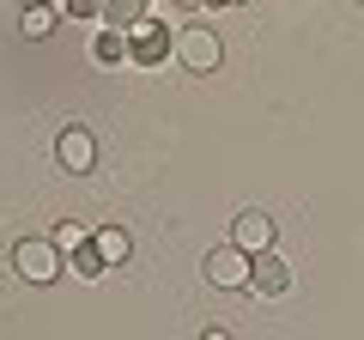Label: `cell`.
I'll return each instance as SVG.
<instances>
[{"mask_svg":"<svg viewBox=\"0 0 364 340\" xmlns=\"http://www.w3.org/2000/svg\"><path fill=\"white\" fill-rule=\"evenodd\" d=\"M61 255L67 249L55 243V237H18L13 243V267H18V280H31V286H55V280H61Z\"/></svg>","mask_w":364,"mask_h":340,"instance_id":"obj_1","label":"cell"},{"mask_svg":"<svg viewBox=\"0 0 364 340\" xmlns=\"http://www.w3.org/2000/svg\"><path fill=\"white\" fill-rule=\"evenodd\" d=\"M249 249H237V243H219V249H207V286H219V292H249Z\"/></svg>","mask_w":364,"mask_h":340,"instance_id":"obj_2","label":"cell"},{"mask_svg":"<svg viewBox=\"0 0 364 340\" xmlns=\"http://www.w3.org/2000/svg\"><path fill=\"white\" fill-rule=\"evenodd\" d=\"M55 164L67 170V176H91V170H97V134L91 128H61L55 134Z\"/></svg>","mask_w":364,"mask_h":340,"instance_id":"obj_3","label":"cell"},{"mask_svg":"<svg viewBox=\"0 0 364 340\" xmlns=\"http://www.w3.org/2000/svg\"><path fill=\"white\" fill-rule=\"evenodd\" d=\"M176 61L188 67V73H213V67L225 61V43H219V31H207V25H188L176 37Z\"/></svg>","mask_w":364,"mask_h":340,"instance_id":"obj_4","label":"cell"},{"mask_svg":"<svg viewBox=\"0 0 364 340\" xmlns=\"http://www.w3.org/2000/svg\"><path fill=\"white\" fill-rule=\"evenodd\" d=\"M291 286H298V274H291V262H286V255L261 249L255 262H249V292H255V298H286Z\"/></svg>","mask_w":364,"mask_h":340,"instance_id":"obj_5","label":"cell"},{"mask_svg":"<svg viewBox=\"0 0 364 340\" xmlns=\"http://www.w3.org/2000/svg\"><path fill=\"white\" fill-rule=\"evenodd\" d=\"M170 55H176V37H170L164 25H152V18H146V25L128 31V61H134V67H164Z\"/></svg>","mask_w":364,"mask_h":340,"instance_id":"obj_6","label":"cell"},{"mask_svg":"<svg viewBox=\"0 0 364 340\" xmlns=\"http://www.w3.org/2000/svg\"><path fill=\"white\" fill-rule=\"evenodd\" d=\"M231 243L237 249H249V255H261V249H273V219L261 207H243L231 219Z\"/></svg>","mask_w":364,"mask_h":340,"instance_id":"obj_7","label":"cell"},{"mask_svg":"<svg viewBox=\"0 0 364 340\" xmlns=\"http://www.w3.org/2000/svg\"><path fill=\"white\" fill-rule=\"evenodd\" d=\"M91 61H97V67H122V61H128V31L104 25L97 37H91Z\"/></svg>","mask_w":364,"mask_h":340,"instance_id":"obj_8","label":"cell"},{"mask_svg":"<svg viewBox=\"0 0 364 340\" xmlns=\"http://www.w3.org/2000/svg\"><path fill=\"white\" fill-rule=\"evenodd\" d=\"M91 243H97V255H104L109 267H122L134 255V237L122 231V225H97V231H91Z\"/></svg>","mask_w":364,"mask_h":340,"instance_id":"obj_9","label":"cell"},{"mask_svg":"<svg viewBox=\"0 0 364 340\" xmlns=\"http://www.w3.org/2000/svg\"><path fill=\"white\" fill-rule=\"evenodd\" d=\"M55 25H61V6H25V13H18V31H25L31 43H43V37H55Z\"/></svg>","mask_w":364,"mask_h":340,"instance_id":"obj_10","label":"cell"},{"mask_svg":"<svg viewBox=\"0 0 364 340\" xmlns=\"http://www.w3.org/2000/svg\"><path fill=\"white\" fill-rule=\"evenodd\" d=\"M146 13H152V0H104V25H122V31L146 25Z\"/></svg>","mask_w":364,"mask_h":340,"instance_id":"obj_11","label":"cell"},{"mask_svg":"<svg viewBox=\"0 0 364 340\" xmlns=\"http://www.w3.org/2000/svg\"><path fill=\"white\" fill-rule=\"evenodd\" d=\"M67 267H73V274L79 280H97V274H104V255H97V243H85V249H73V255H67Z\"/></svg>","mask_w":364,"mask_h":340,"instance_id":"obj_12","label":"cell"},{"mask_svg":"<svg viewBox=\"0 0 364 340\" xmlns=\"http://www.w3.org/2000/svg\"><path fill=\"white\" fill-rule=\"evenodd\" d=\"M55 243L73 255V249H85V243H91V225H55Z\"/></svg>","mask_w":364,"mask_h":340,"instance_id":"obj_13","label":"cell"},{"mask_svg":"<svg viewBox=\"0 0 364 340\" xmlns=\"http://www.w3.org/2000/svg\"><path fill=\"white\" fill-rule=\"evenodd\" d=\"M61 18H104V0H55Z\"/></svg>","mask_w":364,"mask_h":340,"instance_id":"obj_14","label":"cell"},{"mask_svg":"<svg viewBox=\"0 0 364 340\" xmlns=\"http://www.w3.org/2000/svg\"><path fill=\"white\" fill-rule=\"evenodd\" d=\"M207 6H243V0H207Z\"/></svg>","mask_w":364,"mask_h":340,"instance_id":"obj_15","label":"cell"},{"mask_svg":"<svg viewBox=\"0 0 364 340\" xmlns=\"http://www.w3.org/2000/svg\"><path fill=\"white\" fill-rule=\"evenodd\" d=\"M18 6H49V0H18Z\"/></svg>","mask_w":364,"mask_h":340,"instance_id":"obj_16","label":"cell"},{"mask_svg":"<svg viewBox=\"0 0 364 340\" xmlns=\"http://www.w3.org/2000/svg\"><path fill=\"white\" fill-rule=\"evenodd\" d=\"M176 6H207V0H176Z\"/></svg>","mask_w":364,"mask_h":340,"instance_id":"obj_17","label":"cell"}]
</instances>
